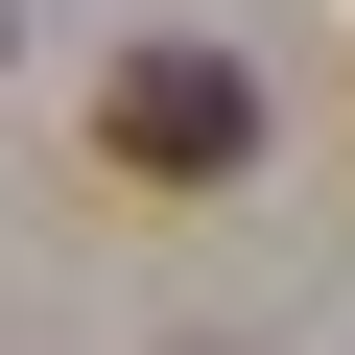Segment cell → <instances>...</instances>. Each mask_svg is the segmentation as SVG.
I'll use <instances>...</instances> for the list:
<instances>
[{
    "mask_svg": "<svg viewBox=\"0 0 355 355\" xmlns=\"http://www.w3.org/2000/svg\"><path fill=\"white\" fill-rule=\"evenodd\" d=\"M95 166H142V190H237V166H261V71H237V48H119Z\"/></svg>",
    "mask_w": 355,
    "mask_h": 355,
    "instance_id": "cell-1",
    "label": "cell"
}]
</instances>
